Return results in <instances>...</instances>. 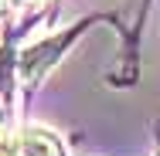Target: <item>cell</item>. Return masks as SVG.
Masks as SVG:
<instances>
[{
  "label": "cell",
  "instance_id": "obj_4",
  "mask_svg": "<svg viewBox=\"0 0 160 156\" xmlns=\"http://www.w3.org/2000/svg\"><path fill=\"white\" fill-rule=\"evenodd\" d=\"M0 7H3V0H0Z\"/></svg>",
  "mask_w": 160,
  "mask_h": 156
},
{
  "label": "cell",
  "instance_id": "obj_3",
  "mask_svg": "<svg viewBox=\"0 0 160 156\" xmlns=\"http://www.w3.org/2000/svg\"><path fill=\"white\" fill-rule=\"evenodd\" d=\"M17 3H31V7H41L44 0H17Z\"/></svg>",
  "mask_w": 160,
  "mask_h": 156
},
{
  "label": "cell",
  "instance_id": "obj_1",
  "mask_svg": "<svg viewBox=\"0 0 160 156\" xmlns=\"http://www.w3.org/2000/svg\"><path fill=\"white\" fill-rule=\"evenodd\" d=\"M17 146H21V156H65L58 136L48 132V129H41V125L24 129V136L17 139Z\"/></svg>",
  "mask_w": 160,
  "mask_h": 156
},
{
  "label": "cell",
  "instance_id": "obj_2",
  "mask_svg": "<svg viewBox=\"0 0 160 156\" xmlns=\"http://www.w3.org/2000/svg\"><path fill=\"white\" fill-rule=\"evenodd\" d=\"M17 153H21V146H17V143L0 129V156H17Z\"/></svg>",
  "mask_w": 160,
  "mask_h": 156
}]
</instances>
